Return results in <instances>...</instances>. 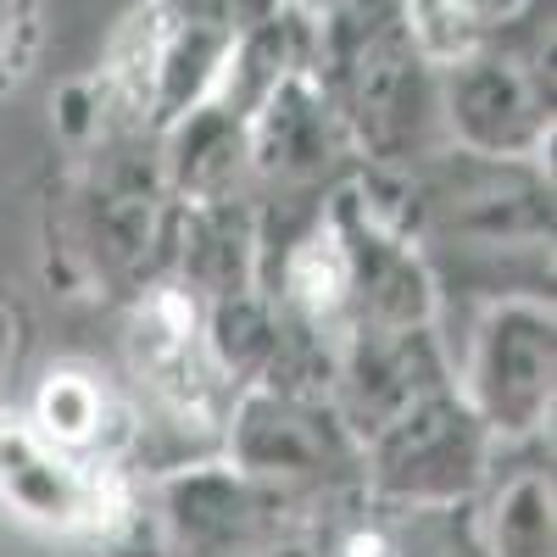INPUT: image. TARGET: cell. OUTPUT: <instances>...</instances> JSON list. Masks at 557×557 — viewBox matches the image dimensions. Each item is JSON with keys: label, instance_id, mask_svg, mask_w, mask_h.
<instances>
[{"label": "cell", "instance_id": "1", "mask_svg": "<svg viewBox=\"0 0 557 557\" xmlns=\"http://www.w3.org/2000/svg\"><path fill=\"white\" fill-rule=\"evenodd\" d=\"M0 491L23 519L57 530H84L101 519V480H89L67 457H57V446L39 430L0 435Z\"/></svg>", "mask_w": 557, "mask_h": 557}, {"label": "cell", "instance_id": "2", "mask_svg": "<svg viewBox=\"0 0 557 557\" xmlns=\"http://www.w3.org/2000/svg\"><path fill=\"white\" fill-rule=\"evenodd\" d=\"M101 418H107V396L89 374H51L39 391L34 407V430L51 441V446H89L101 435Z\"/></svg>", "mask_w": 557, "mask_h": 557}]
</instances>
